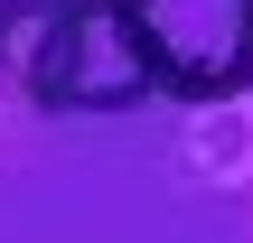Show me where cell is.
I'll return each mask as SVG.
<instances>
[{"instance_id": "cell-2", "label": "cell", "mask_w": 253, "mask_h": 243, "mask_svg": "<svg viewBox=\"0 0 253 243\" xmlns=\"http://www.w3.org/2000/svg\"><path fill=\"white\" fill-rule=\"evenodd\" d=\"M19 94L38 112H141L150 75H141V56L122 37L113 0H66L47 19V47H38V66H28Z\"/></svg>"}, {"instance_id": "cell-3", "label": "cell", "mask_w": 253, "mask_h": 243, "mask_svg": "<svg viewBox=\"0 0 253 243\" xmlns=\"http://www.w3.org/2000/svg\"><path fill=\"white\" fill-rule=\"evenodd\" d=\"M56 9H66V0H0V75H9V84H28V66H38Z\"/></svg>"}, {"instance_id": "cell-1", "label": "cell", "mask_w": 253, "mask_h": 243, "mask_svg": "<svg viewBox=\"0 0 253 243\" xmlns=\"http://www.w3.org/2000/svg\"><path fill=\"white\" fill-rule=\"evenodd\" d=\"M150 103H235L253 94V0H113Z\"/></svg>"}]
</instances>
